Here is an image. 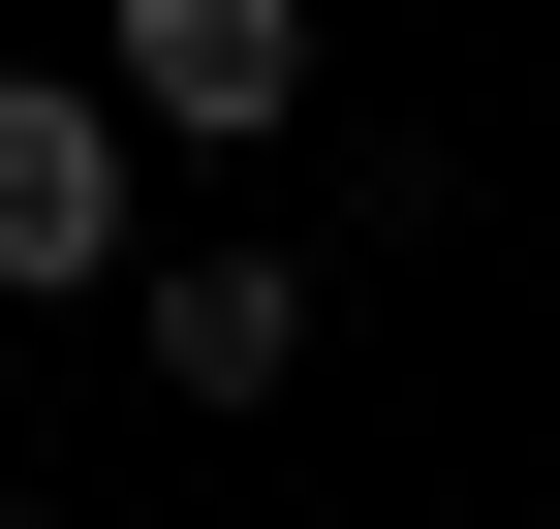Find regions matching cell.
<instances>
[{
  "instance_id": "7a4b0ae2",
  "label": "cell",
  "mask_w": 560,
  "mask_h": 529,
  "mask_svg": "<svg viewBox=\"0 0 560 529\" xmlns=\"http://www.w3.org/2000/svg\"><path fill=\"white\" fill-rule=\"evenodd\" d=\"M94 94H125V125H280V94H312V0H125Z\"/></svg>"
},
{
  "instance_id": "3957f363",
  "label": "cell",
  "mask_w": 560,
  "mask_h": 529,
  "mask_svg": "<svg viewBox=\"0 0 560 529\" xmlns=\"http://www.w3.org/2000/svg\"><path fill=\"white\" fill-rule=\"evenodd\" d=\"M156 374L187 405H280L312 374V249H156Z\"/></svg>"
},
{
  "instance_id": "277c9868",
  "label": "cell",
  "mask_w": 560,
  "mask_h": 529,
  "mask_svg": "<svg viewBox=\"0 0 560 529\" xmlns=\"http://www.w3.org/2000/svg\"><path fill=\"white\" fill-rule=\"evenodd\" d=\"M0 529H62V498H0Z\"/></svg>"
},
{
  "instance_id": "6da1fadb",
  "label": "cell",
  "mask_w": 560,
  "mask_h": 529,
  "mask_svg": "<svg viewBox=\"0 0 560 529\" xmlns=\"http://www.w3.org/2000/svg\"><path fill=\"white\" fill-rule=\"evenodd\" d=\"M125 156H156V125H125L94 62H0V311L125 281Z\"/></svg>"
}]
</instances>
